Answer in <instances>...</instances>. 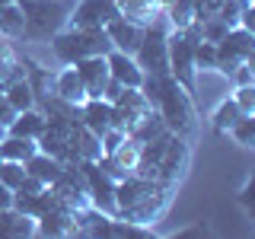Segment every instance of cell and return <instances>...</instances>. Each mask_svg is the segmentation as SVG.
<instances>
[{"instance_id":"6da1fadb","label":"cell","mask_w":255,"mask_h":239,"mask_svg":"<svg viewBox=\"0 0 255 239\" xmlns=\"http://www.w3.org/2000/svg\"><path fill=\"white\" fill-rule=\"evenodd\" d=\"M172 191L175 185H169V182H153V179H143V175L131 172L128 179L115 182V217L153 227L169 211Z\"/></svg>"},{"instance_id":"7a4b0ae2","label":"cell","mask_w":255,"mask_h":239,"mask_svg":"<svg viewBox=\"0 0 255 239\" xmlns=\"http://www.w3.org/2000/svg\"><path fill=\"white\" fill-rule=\"evenodd\" d=\"M188 163H191L188 137H182V134H175V131L166 127V131L156 134L153 140L140 143L137 163H134V175L179 185V182L185 179V172H188Z\"/></svg>"},{"instance_id":"3957f363","label":"cell","mask_w":255,"mask_h":239,"mask_svg":"<svg viewBox=\"0 0 255 239\" xmlns=\"http://www.w3.org/2000/svg\"><path fill=\"white\" fill-rule=\"evenodd\" d=\"M156 112L166 121V127L182 137H191L195 134V96L188 90H182L175 83L172 74H159V93H156Z\"/></svg>"},{"instance_id":"277c9868","label":"cell","mask_w":255,"mask_h":239,"mask_svg":"<svg viewBox=\"0 0 255 239\" xmlns=\"http://www.w3.org/2000/svg\"><path fill=\"white\" fill-rule=\"evenodd\" d=\"M51 54L61 64H77L93 54H109L112 42L106 35V29H77V26H64L61 32L51 35Z\"/></svg>"},{"instance_id":"5b68a950","label":"cell","mask_w":255,"mask_h":239,"mask_svg":"<svg viewBox=\"0 0 255 239\" xmlns=\"http://www.w3.org/2000/svg\"><path fill=\"white\" fill-rule=\"evenodd\" d=\"M74 0H26L22 13H26V32L22 38H51L54 32H61L70 19Z\"/></svg>"},{"instance_id":"8992f818","label":"cell","mask_w":255,"mask_h":239,"mask_svg":"<svg viewBox=\"0 0 255 239\" xmlns=\"http://www.w3.org/2000/svg\"><path fill=\"white\" fill-rule=\"evenodd\" d=\"M166 51H169V74L182 90L191 96L198 93V67H195V42L179 29H169L166 35Z\"/></svg>"},{"instance_id":"52a82bcc","label":"cell","mask_w":255,"mask_h":239,"mask_svg":"<svg viewBox=\"0 0 255 239\" xmlns=\"http://www.w3.org/2000/svg\"><path fill=\"white\" fill-rule=\"evenodd\" d=\"M166 35H169V26L159 16L150 26H143V38L134 51V61L140 64L143 74H169V51H166Z\"/></svg>"},{"instance_id":"ba28073f","label":"cell","mask_w":255,"mask_h":239,"mask_svg":"<svg viewBox=\"0 0 255 239\" xmlns=\"http://www.w3.org/2000/svg\"><path fill=\"white\" fill-rule=\"evenodd\" d=\"M252 58H255V32L252 29L233 26L217 42V74L227 77V80L233 77V70L239 67V64H246Z\"/></svg>"},{"instance_id":"9c48e42d","label":"cell","mask_w":255,"mask_h":239,"mask_svg":"<svg viewBox=\"0 0 255 239\" xmlns=\"http://www.w3.org/2000/svg\"><path fill=\"white\" fill-rule=\"evenodd\" d=\"M80 169L86 175V195L96 211H102L106 217H115V182L96 166V159H83Z\"/></svg>"},{"instance_id":"30bf717a","label":"cell","mask_w":255,"mask_h":239,"mask_svg":"<svg viewBox=\"0 0 255 239\" xmlns=\"http://www.w3.org/2000/svg\"><path fill=\"white\" fill-rule=\"evenodd\" d=\"M118 13L115 0H74V10H70L67 26L77 29H106Z\"/></svg>"},{"instance_id":"8fae6325","label":"cell","mask_w":255,"mask_h":239,"mask_svg":"<svg viewBox=\"0 0 255 239\" xmlns=\"http://www.w3.org/2000/svg\"><path fill=\"white\" fill-rule=\"evenodd\" d=\"M112 112H115V127H122V131H131V127L137 124L140 118H147L150 112H156V109L147 102V96H143L140 90H134V86H125V90L118 93V99L112 102Z\"/></svg>"},{"instance_id":"7c38bea8","label":"cell","mask_w":255,"mask_h":239,"mask_svg":"<svg viewBox=\"0 0 255 239\" xmlns=\"http://www.w3.org/2000/svg\"><path fill=\"white\" fill-rule=\"evenodd\" d=\"M35 236H77V211L54 201L35 220Z\"/></svg>"},{"instance_id":"4fadbf2b","label":"cell","mask_w":255,"mask_h":239,"mask_svg":"<svg viewBox=\"0 0 255 239\" xmlns=\"http://www.w3.org/2000/svg\"><path fill=\"white\" fill-rule=\"evenodd\" d=\"M74 70L80 74V80H83L86 99H99V96H102V86L109 83V61H106V54H93V58L77 61Z\"/></svg>"},{"instance_id":"5bb4252c","label":"cell","mask_w":255,"mask_h":239,"mask_svg":"<svg viewBox=\"0 0 255 239\" xmlns=\"http://www.w3.org/2000/svg\"><path fill=\"white\" fill-rule=\"evenodd\" d=\"M106 35H109V42H112L115 51L134 54L137 45H140V38H143V26H140V22L125 19V16H115V19L106 26Z\"/></svg>"},{"instance_id":"9a60e30c","label":"cell","mask_w":255,"mask_h":239,"mask_svg":"<svg viewBox=\"0 0 255 239\" xmlns=\"http://www.w3.org/2000/svg\"><path fill=\"white\" fill-rule=\"evenodd\" d=\"M80 121L90 127L96 137H102L109 127H115V112H112V102H106V99H86L83 106H80Z\"/></svg>"},{"instance_id":"2e32d148","label":"cell","mask_w":255,"mask_h":239,"mask_svg":"<svg viewBox=\"0 0 255 239\" xmlns=\"http://www.w3.org/2000/svg\"><path fill=\"white\" fill-rule=\"evenodd\" d=\"M106 61H109V77L112 80H118L122 86H134V90L140 86L143 70H140V64L134 61V54H125V51H115V48H112L106 54Z\"/></svg>"},{"instance_id":"e0dca14e","label":"cell","mask_w":255,"mask_h":239,"mask_svg":"<svg viewBox=\"0 0 255 239\" xmlns=\"http://www.w3.org/2000/svg\"><path fill=\"white\" fill-rule=\"evenodd\" d=\"M54 96H61L64 102H74V106H83L86 102L83 80L74 70V64H64L61 70H54Z\"/></svg>"},{"instance_id":"ac0fdd59","label":"cell","mask_w":255,"mask_h":239,"mask_svg":"<svg viewBox=\"0 0 255 239\" xmlns=\"http://www.w3.org/2000/svg\"><path fill=\"white\" fill-rule=\"evenodd\" d=\"M45 112L38 109V106H32V109H22V112H16V118L10 121V127H6V134H16V137H32V140H38V134L45 131Z\"/></svg>"},{"instance_id":"d6986e66","label":"cell","mask_w":255,"mask_h":239,"mask_svg":"<svg viewBox=\"0 0 255 239\" xmlns=\"http://www.w3.org/2000/svg\"><path fill=\"white\" fill-rule=\"evenodd\" d=\"M115 6H118V13H122L125 19L140 22V26H150L153 19L163 16L159 0H115Z\"/></svg>"},{"instance_id":"ffe728a7","label":"cell","mask_w":255,"mask_h":239,"mask_svg":"<svg viewBox=\"0 0 255 239\" xmlns=\"http://www.w3.org/2000/svg\"><path fill=\"white\" fill-rule=\"evenodd\" d=\"M70 147H74V159H77V163H83V159H99L102 156L99 137H96V134L83 121H77L74 131H70Z\"/></svg>"},{"instance_id":"44dd1931","label":"cell","mask_w":255,"mask_h":239,"mask_svg":"<svg viewBox=\"0 0 255 239\" xmlns=\"http://www.w3.org/2000/svg\"><path fill=\"white\" fill-rule=\"evenodd\" d=\"M54 204V195L51 188H42V191H32V195H26V191H13V211L26 214V217H42V214L48 211V207Z\"/></svg>"},{"instance_id":"7402d4cb","label":"cell","mask_w":255,"mask_h":239,"mask_svg":"<svg viewBox=\"0 0 255 239\" xmlns=\"http://www.w3.org/2000/svg\"><path fill=\"white\" fill-rule=\"evenodd\" d=\"M22 32H26L22 3H16V0L0 3V38H22Z\"/></svg>"},{"instance_id":"603a6c76","label":"cell","mask_w":255,"mask_h":239,"mask_svg":"<svg viewBox=\"0 0 255 239\" xmlns=\"http://www.w3.org/2000/svg\"><path fill=\"white\" fill-rule=\"evenodd\" d=\"M163 19L169 29H188L191 22H198V3L195 0H172L163 6Z\"/></svg>"},{"instance_id":"cb8c5ba5","label":"cell","mask_w":255,"mask_h":239,"mask_svg":"<svg viewBox=\"0 0 255 239\" xmlns=\"http://www.w3.org/2000/svg\"><path fill=\"white\" fill-rule=\"evenodd\" d=\"M22 166H26V172H29V175H35V179H38V182H45V185H51V182L64 172V163H61V159L48 156V153H42V150H38V153H32Z\"/></svg>"},{"instance_id":"d4e9b609","label":"cell","mask_w":255,"mask_h":239,"mask_svg":"<svg viewBox=\"0 0 255 239\" xmlns=\"http://www.w3.org/2000/svg\"><path fill=\"white\" fill-rule=\"evenodd\" d=\"M106 239H153V227L131 223V220H122V217H109Z\"/></svg>"},{"instance_id":"484cf974","label":"cell","mask_w":255,"mask_h":239,"mask_svg":"<svg viewBox=\"0 0 255 239\" xmlns=\"http://www.w3.org/2000/svg\"><path fill=\"white\" fill-rule=\"evenodd\" d=\"M32 153H38V143L32 137H16V134H3L0 140V156L13 159V163H26Z\"/></svg>"},{"instance_id":"4316f807","label":"cell","mask_w":255,"mask_h":239,"mask_svg":"<svg viewBox=\"0 0 255 239\" xmlns=\"http://www.w3.org/2000/svg\"><path fill=\"white\" fill-rule=\"evenodd\" d=\"M35 236V217H26L19 211H3V239H22Z\"/></svg>"},{"instance_id":"83f0119b","label":"cell","mask_w":255,"mask_h":239,"mask_svg":"<svg viewBox=\"0 0 255 239\" xmlns=\"http://www.w3.org/2000/svg\"><path fill=\"white\" fill-rule=\"evenodd\" d=\"M137 150H140V143L134 140L131 134H128V137L118 143V147L112 150V153H102V156H109V159H112V163H115L122 172L131 175V172H134V163H137Z\"/></svg>"},{"instance_id":"f1b7e54d","label":"cell","mask_w":255,"mask_h":239,"mask_svg":"<svg viewBox=\"0 0 255 239\" xmlns=\"http://www.w3.org/2000/svg\"><path fill=\"white\" fill-rule=\"evenodd\" d=\"M243 115V112H239V106L233 102V96H230V99H223L217 109L211 112V127L217 134H230V127L236 124V118Z\"/></svg>"},{"instance_id":"f546056e","label":"cell","mask_w":255,"mask_h":239,"mask_svg":"<svg viewBox=\"0 0 255 239\" xmlns=\"http://www.w3.org/2000/svg\"><path fill=\"white\" fill-rule=\"evenodd\" d=\"M246 10H252V0H220V3H217V13H214V16H220V19L227 22L230 29H233V26H243Z\"/></svg>"},{"instance_id":"4dcf8cb0","label":"cell","mask_w":255,"mask_h":239,"mask_svg":"<svg viewBox=\"0 0 255 239\" xmlns=\"http://www.w3.org/2000/svg\"><path fill=\"white\" fill-rule=\"evenodd\" d=\"M3 96L10 99V106L16 112H22V109H32L35 106V96H32V86H29V80L22 77V80H16V83H10L3 90Z\"/></svg>"},{"instance_id":"1f68e13d","label":"cell","mask_w":255,"mask_h":239,"mask_svg":"<svg viewBox=\"0 0 255 239\" xmlns=\"http://www.w3.org/2000/svg\"><path fill=\"white\" fill-rule=\"evenodd\" d=\"M195 67L198 74H217V45L214 42H195Z\"/></svg>"},{"instance_id":"d6a6232c","label":"cell","mask_w":255,"mask_h":239,"mask_svg":"<svg viewBox=\"0 0 255 239\" xmlns=\"http://www.w3.org/2000/svg\"><path fill=\"white\" fill-rule=\"evenodd\" d=\"M230 137H233L239 147L252 150L255 147V115H239L236 124L230 127Z\"/></svg>"},{"instance_id":"836d02e7","label":"cell","mask_w":255,"mask_h":239,"mask_svg":"<svg viewBox=\"0 0 255 239\" xmlns=\"http://www.w3.org/2000/svg\"><path fill=\"white\" fill-rule=\"evenodd\" d=\"M26 179V166L22 163H13V159H3V166H0V182H3L6 188H19V182Z\"/></svg>"},{"instance_id":"e575fe53","label":"cell","mask_w":255,"mask_h":239,"mask_svg":"<svg viewBox=\"0 0 255 239\" xmlns=\"http://www.w3.org/2000/svg\"><path fill=\"white\" fill-rule=\"evenodd\" d=\"M233 102L239 106L243 115H255V83L236 86V90H233Z\"/></svg>"},{"instance_id":"d590c367","label":"cell","mask_w":255,"mask_h":239,"mask_svg":"<svg viewBox=\"0 0 255 239\" xmlns=\"http://www.w3.org/2000/svg\"><path fill=\"white\" fill-rule=\"evenodd\" d=\"M13 118H16V109L10 106V99H6V96L0 93V124H3V127H10Z\"/></svg>"},{"instance_id":"8d00e7d4","label":"cell","mask_w":255,"mask_h":239,"mask_svg":"<svg viewBox=\"0 0 255 239\" xmlns=\"http://www.w3.org/2000/svg\"><path fill=\"white\" fill-rule=\"evenodd\" d=\"M198 3V19H204V16H214L217 13V3L220 0H195Z\"/></svg>"},{"instance_id":"74e56055","label":"cell","mask_w":255,"mask_h":239,"mask_svg":"<svg viewBox=\"0 0 255 239\" xmlns=\"http://www.w3.org/2000/svg\"><path fill=\"white\" fill-rule=\"evenodd\" d=\"M10 207H13V188H6L0 182V211H10Z\"/></svg>"},{"instance_id":"f35d334b","label":"cell","mask_w":255,"mask_h":239,"mask_svg":"<svg viewBox=\"0 0 255 239\" xmlns=\"http://www.w3.org/2000/svg\"><path fill=\"white\" fill-rule=\"evenodd\" d=\"M179 236H207V227H195V230H182Z\"/></svg>"},{"instance_id":"ab89813d","label":"cell","mask_w":255,"mask_h":239,"mask_svg":"<svg viewBox=\"0 0 255 239\" xmlns=\"http://www.w3.org/2000/svg\"><path fill=\"white\" fill-rule=\"evenodd\" d=\"M0 239H3V211H0Z\"/></svg>"},{"instance_id":"60d3db41","label":"cell","mask_w":255,"mask_h":239,"mask_svg":"<svg viewBox=\"0 0 255 239\" xmlns=\"http://www.w3.org/2000/svg\"><path fill=\"white\" fill-rule=\"evenodd\" d=\"M3 134H6V127H3V124H0V140H3Z\"/></svg>"},{"instance_id":"b9f144b4","label":"cell","mask_w":255,"mask_h":239,"mask_svg":"<svg viewBox=\"0 0 255 239\" xmlns=\"http://www.w3.org/2000/svg\"><path fill=\"white\" fill-rule=\"evenodd\" d=\"M166 3H172V0H159V6H166Z\"/></svg>"},{"instance_id":"7bdbcfd3","label":"cell","mask_w":255,"mask_h":239,"mask_svg":"<svg viewBox=\"0 0 255 239\" xmlns=\"http://www.w3.org/2000/svg\"><path fill=\"white\" fill-rule=\"evenodd\" d=\"M16 3H26V0H16Z\"/></svg>"},{"instance_id":"ee69618b","label":"cell","mask_w":255,"mask_h":239,"mask_svg":"<svg viewBox=\"0 0 255 239\" xmlns=\"http://www.w3.org/2000/svg\"><path fill=\"white\" fill-rule=\"evenodd\" d=\"M0 166H3V156H0Z\"/></svg>"},{"instance_id":"f6af8a7d","label":"cell","mask_w":255,"mask_h":239,"mask_svg":"<svg viewBox=\"0 0 255 239\" xmlns=\"http://www.w3.org/2000/svg\"><path fill=\"white\" fill-rule=\"evenodd\" d=\"M0 3H6V0H0Z\"/></svg>"}]
</instances>
